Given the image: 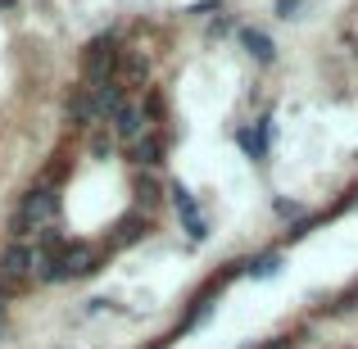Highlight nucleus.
Wrapping results in <instances>:
<instances>
[{"mask_svg": "<svg viewBox=\"0 0 358 349\" xmlns=\"http://www.w3.org/2000/svg\"><path fill=\"white\" fill-rule=\"evenodd\" d=\"M155 349H164V345H155Z\"/></svg>", "mask_w": 358, "mask_h": 349, "instance_id": "obj_26", "label": "nucleus"}, {"mask_svg": "<svg viewBox=\"0 0 358 349\" xmlns=\"http://www.w3.org/2000/svg\"><path fill=\"white\" fill-rule=\"evenodd\" d=\"M0 277L14 281V286H18V281H27V277H36V254L27 250L23 241H14L5 254H0Z\"/></svg>", "mask_w": 358, "mask_h": 349, "instance_id": "obj_5", "label": "nucleus"}, {"mask_svg": "<svg viewBox=\"0 0 358 349\" xmlns=\"http://www.w3.org/2000/svg\"><path fill=\"white\" fill-rule=\"evenodd\" d=\"M313 222H317V218H304V222H295V227L286 232V241H304V236L313 232Z\"/></svg>", "mask_w": 358, "mask_h": 349, "instance_id": "obj_20", "label": "nucleus"}, {"mask_svg": "<svg viewBox=\"0 0 358 349\" xmlns=\"http://www.w3.org/2000/svg\"><path fill=\"white\" fill-rule=\"evenodd\" d=\"M91 96H96V118H114L122 105H127V87L114 78V82H100V87H91Z\"/></svg>", "mask_w": 358, "mask_h": 349, "instance_id": "obj_8", "label": "nucleus"}, {"mask_svg": "<svg viewBox=\"0 0 358 349\" xmlns=\"http://www.w3.org/2000/svg\"><path fill=\"white\" fill-rule=\"evenodd\" d=\"M277 213H281V218H290V213H299V204L295 200H277Z\"/></svg>", "mask_w": 358, "mask_h": 349, "instance_id": "obj_22", "label": "nucleus"}, {"mask_svg": "<svg viewBox=\"0 0 358 349\" xmlns=\"http://www.w3.org/2000/svg\"><path fill=\"white\" fill-rule=\"evenodd\" d=\"M64 109H69L73 127H91V122H96V96H91V87H73Z\"/></svg>", "mask_w": 358, "mask_h": 349, "instance_id": "obj_10", "label": "nucleus"}, {"mask_svg": "<svg viewBox=\"0 0 358 349\" xmlns=\"http://www.w3.org/2000/svg\"><path fill=\"white\" fill-rule=\"evenodd\" d=\"M241 45H245V55H250L254 64H277V41H272L263 27H241Z\"/></svg>", "mask_w": 358, "mask_h": 349, "instance_id": "obj_7", "label": "nucleus"}, {"mask_svg": "<svg viewBox=\"0 0 358 349\" xmlns=\"http://www.w3.org/2000/svg\"><path fill=\"white\" fill-rule=\"evenodd\" d=\"M131 195H136V209H141V213H150L159 200H164V186H159L150 173H141L136 182H131Z\"/></svg>", "mask_w": 358, "mask_h": 349, "instance_id": "obj_14", "label": "nucleus"}, {"mask_svg": "<svg viewBox=\"0 0 358 349\" xmlns=\"http://www.w3.org/2000/svg\"><path fill=\"white\" fill-rule=\"evenodd\" d=\"M5 299H9V281L0 277V308H5Z\"/></svg>", "mask_w": 358, "mask_h": 349, "instance_id": "obj_24", "label": "nucleus"}, {"mask_svg": "<svg viewBox=\"0 0 358 349\" xmlns=\"http://www.w3.org/2000/svg\"><path fill=\"white\" fill-rule=\"evenodd\" d=\"M122 69V50L109 32H100L96 41L82 50V73H87V87H100V82H114Z\"/></svg>", "mask_w": 358, "mask_h": 349, "instance_id": "obj_1", "label": "nucleus"}, {"mask_svg": "<svg viewBox=\"0 0 358 349\" xmlns=\"http://www.w3.org/2000/svg\"><path fill=\"white\" fill-rule=\"evenodd\" d=\"M36 281H41V286H59V281H73L69 259H64V254H45V259H36Z\"/></svg>", "mask_w": 358, "mask_h": 349, "instance_id": "obj_12", "label": "nucleus"}, {"mask_svg": "<svg viewBox=\"0 0 358 349\" xmlns=\"http://www.w3.org/2000/svg\"><path fill=\"white\" fill-rule=\"evenodd\" d=\"M114 145H118V141H114V131H109V127H96V131H91V141H87L91 159H109V155H114Z\"/></svg>", "mask_w": 358, "mask_h": 349, "instance_id": "obj_17", "label": "nucleus"}, {"mask_svg": "<svg viewBox=\"0 0 358 349\" xmlns=\"http://www.w3.org/2000/svg\"><path fill=\"white\" fill-rule=\"evenodd\" d=\"M209 32H213V36H222V32H231V23H227V18H213Z\"/></svg>", "mask_w": 358, "mask_h": 349, "instance_id": "obj_23", "label": "nucleus"}, {"mask_svg": "<svg viewBox=\"0 0 358 349\" xmlns=\"http://www.w3.org/2000/svg\"><path fill=\"white\" fill-rule=\"evenodd\" d=\"M268 131H272V122H268V118H263L259 127H241V131H236L241 150L254 159V164H263V159H268Z\"/></svg>", "mask_w": 358, "mask_h": 349, "instance_id": "obj_11", "label": "nucleus"}, {"mask_svg": "<svg viewBox=\"0 0 358 349\" xmlns=\"http://www.w3.org/2000/svg\"><path fill=\"white\" fill-rule=\"evenodd\" d=\"M64 259H69V272H73V277H91V272H96L100 268V254L96 250H91V245H69V250H64Z\"/></svg>", "mask_w": 358, "mask_h": 349, "instance_id": "obj_13", "label": "nucleus"}, {"mask_svg": "<svg viewBox=\"0 0 358 349\" xmlns=\"http://www.w3.org/2000/svg\"><path fill=\"white\" fill-rule=\"evenodd\" d=\"M109 131H114V141H127V145H136V141L150 131V118H145V109H141V105H131V100H127V105H122L118 114L109 118Z\"/></svg>", "mask_w": 358, "mask_h": 349, "instance_id": "obj_4", "label": "nucleus"}, {"mask_svg": "<svg viewBox=\"0 0 358 349\" xmlns=\"http://www.w3.org/2000/svg\"><path fill=\"white\" fill-rule=\"evenodd\" d=\"M164 150H168V136L159 127H150L145 136L127 150V155H131V164H136V168H159V164H164Z\"/></svg>", "mask_w": 358, "mask_h": 349, "instance_id": "obj_6", "label": "nucleus"}, {"mask_svg": "<svg viewBox=\"0 0 358 349\" xmlns=\"http://www.w3.org/2000/svg\"><path fill=\"white\" fill-rule=\"evenodd\" d=\"M18 218L27 222L32 232H41V227H55V218H59V195H55V186H32V191L23 195V204H18Z\"/></svg>", "mask_w": 358, "mask_h": 349, "instance_id": "obj_2", "label": "nucleus"}, {"mask_svg": "<svg viewBox=\"0 0 358 349\" xmlns=\"http://www.w3.org/2000/svg\"><path fill=\"white\" fill-rule=\"evenodd\" d=\"M141 109H145V118H150V127H155V122H159V118H164V96H155V91H150V100H145V105H141Z\"/></svg>", "mask_w": 358, "mask_h": 349, "instance_id": "obj_18", "label": "nucleus"}, {"mask_svg": "<svg viewBox=\"0 0 358 349\" xmlns=\"http://www.w3.org/2000/svg\"><path fill=\"white\" fill-rule=\"evenodd\" d=\"M145 78H150V59L145 55H127L122 59V87H145Z\"/></svg>", "mask_w": 358, "mask_h": 349, "instance_id": "obj_16", "label": "nucleus"}, {"mask_svg": "<svg viewBox=\"0 0 358 349\" xmlns=\"http://www.w3.org/2000/svg\"><path fill=\"white\" fill-rule=\"evenodd\" d=\"M299 5L304 0H277V18H299Z\"/></svg>", "mask_w": 358, "mask_h": 349, "instance_id": "obj_19", "label": "nucleus"}, {"mask_svg": "<svg viewBox=\"0 0 358 349\" xmlns=\"http://www.w3.org/2000/svg\"><path fill=\"white\" fill-rule=\"evenodd\" d=\"M141 236H150V213H127V218L114 227V236H109V250H122V245H136Z\"/></svg>", "mask_w": 358, "mask_h": 349, "instance_id": "obj_9", "label": "nucleus"}, {"mask_svg": "<svg viewBox=\"0 0 358 349\" xmlns=\"http://www.w3.org/2000/svg\"><path fill=\"white\" fill-rule=\"evenodd\" d=\"M277 272H281V254L277 250H268V254H259V259L245 263V277L250 281H272Z\"/></svg>", "mask_w": 358, "mask_h": 349, "instance_id": "obj_15", "label": "nucleus"}, {"mask_svg": "<svg viewBox=\"0 0 358 349\" xmlns=\"http://www.w3.org/2000/svg\"><path fill=\"white\" fill-rule=\"evenodd\" d=\"M0 9H5V14H9V9H18V0H0Z\"/></svg>", "mask_w": 358, "mask_h": 349, "instance_id": "obj_25", "label": "nucleus"}, {"mask_svg": "<svg viewBox=\"0 0 358 349\" xmlns=\"http://www.w3.org/2000/svg\"><path fill=\"white\" fill-rule=\"evenodd\" d=\"M168 195H173V209H177V218H182L186 236L200 245L204 236H209V222H204V213H200V204H195L191 186H186V182H173V186H168Z\"/></svg>", "mask_w": 358, "mask_h": 349, "instance_id": "obj_3", "label": "nucleus"}, {"mask_svg": "<svg viewBox=\"0 0 358 349\" xmlns=\"http://www.w3.org/2000/svg\"><path fill=\"white\" fill-rule=\"evenodd\" d=\"M290 345H295L290 336H272V341H268V345H259V349H290Z\"/></svg>", "mask_w": 358, "mask_h": 349, "instance_id": "obj_21", "label": "nucleus"}]
</instances>
